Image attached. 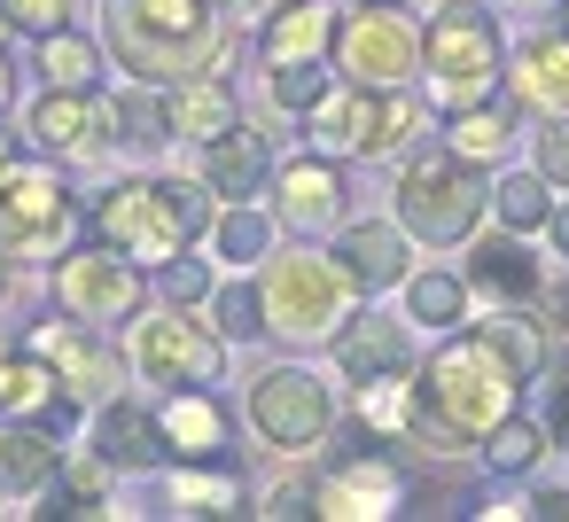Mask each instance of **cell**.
Listing matches in <instances>:
<instances>
[{"label":"cell","instance_id":"7","mask_svg":"<svg viewBox=\"0 0 569 522\" xmlns=\"http://www.w3.org/2000/svg\"><path fill=\"white\" fill-rule=\"evenodd\" d=\"M227 335L211 328V312L203 304H157V312H141L133 320V343H126V359H133V374L164 398V390H219L227 382Z\"/></svg>","mask_w":569,"mask_h":522},{"label":"cell","instance_id":"11","mask_svg":"<svg viewBox=\"0 0 569 522\" xmlns=\"http://www.w3.org/2000/svg\"><path fill=\"white\" fill-rule=\"evenodd\" d=\"M79 234V195L56 172V157H24L0 180V258L9 265H48Z\"/></svg>","mask_w":569,"mask_h":522},{"label":"cell","instance_id":"48","mask_svg":"<svg viewBox=\"0 0 569 522\" xmlns=\"http://www.w3.org/2000/svg\"><path fill=\"white\" fill-rule=\"evenodd\" d=\"M546 242H553V258H569V203H553V219H546Z\"/></svg>","mask_w":569,"mask_h":522},{"label":"cell","instance_id":"22","mask_svg":"<svg viewBox=\"0 0 569 522\" xmlns=\"http://www.w3.org/2000/svg\"><path fill=\"white\" fill-rule=\"evenodd\" d=\"M468 289L476 297H491V304H538V289H546V265L530 258V234H468Z\"/></svg>","mask_w":569,"mask_h":522},{"label":"cell","instance_id":"31","mask_svg":"<svg viewBox=\"0 0 569 522\" xmlns=\"http://www.w3.org/2000/svg\"><path fill=\"white\" fill-rule=\"evenodd\" d=\"M110 483H118V468H102V460L79 444V452H63V468H56V483L32 499V514H110Z\"/></svg>","mask_w":569,"mask_h":522},{"label":"cell","instance_id":"26","mask_svg":"<svg viewBox=\"0 0 569 522\" xmlns=\"http://www.w3.org/2000/svg\"><path fill=\"white\" fill-rule=\"evenodd\" d=\"M164 514H188V522L250 514V499H242V475H234V460H172V468H164Z\"/></svg>","mask_w":569,"mask_h":522},{"label":"cell","instance_id":"20","mask_svg":"<svg viewBox=\"0 0 569 522\" xmlns=\"http://www.w3.org/2000/svg\"><path fill=\"white\" fill-rule=\"evenodd\" d=\"M196 180H203L219 203H258V195L273 188V149H266V133H258L250 118H234L227 133L196 141Z\"/></svg>","mask_w":569,"mask_h":522},{"label":"cell","instance_id":"45","mask_svg":"<svg viewBox=\"0 0 569 522\" xmlns=\"http://www.w3.org/2000/svg\"><path fill=\"white\" fill-rule=\"evenodd\" d=\"M522 506H530L538 522H569V483H538V491H530Z\"/></svg>","mask_w":569,"mask_h":522},{"label":"cell","instance_id":"53","mask_svg":"<svg viewBox=\"0 0 569 522\" xmlns=\"http://www.w3.org/2000/svg\"><path fill=\"white\" fill-rule=\"evenodd\" d=\"M0 297H9V258H0Z\"/></svg>","mask_w":569,"mask_h":522},{"label":"cell","instance_id":"3","mask_svg":"<svg viewBox=\"0 0 569 522\" xmlns=\"http://www.w3.org/2000/svg\"><path fill=\"white\" fill-rule=\"evenodd\" d=\"M211 219H219V195L203 180H180V172H126V180L94 188V203H87V227L141 265L196 250L211 234Z\"/></svg>","mask_w":569,"mask_h":522},{"label":"cell","instance_id":"27","mask_svg":"<svg viewBox=\"0 0 569 522\" xmlns=\"http://www.w3.org/2000/svg\"><path fill=\"white\" fill-rule=\"evenodd\" d=\"M63 436L56 429H40V421H9L0 413V483H9V499H40L48 483H56V468H63Z\"/></svg>","mask_w":569,"mask_h":522},{"label":"cell","instance_id":"9","mask_svg":"<svg viewBox=\"0 0 569 522\" xmlns=\"http://www.w3.org/2000/svg\"><path fill=\"white\" fill-rule=\"evenodd\" d=\"M242 421H250V436H258V444H273V452L305 460V452H320V444L336 436V382H328V374H312L305 359H273V367H258V374H250Z\"/></svg>","mask_w":569,"mask_h":522},{"label":"cell","instance_id":"39","mask_svg":"<svg viewBox=\"0 0 569 522\" xmlns=\"http://www.w3.org/2000/svg\"><path fill=\"white\" fill-rule=\"evenodd\" d=\"M476 328H483V335H491V343H499V351H507L530 382L546 374V328L530 320V304H499V312H483Z\"/></svg>","mask_w":569,"mask_h":522},{"label":"cell","instance_id":"1","mask_svg":"<svg viewBox=\"0 0 569 522\" xmlns=\"http://www.w3.org/2000/svg\"><path fill=\"white\" fill-rule=\"evenodd\" d=\"M522 367L476 328H445V343L413 367V398H406V444H421L429 460H460L483 444L491 421H507L522 405Z\"/></svg>","mask_w":569,"mask_h":522},{"label":"cell","instance_id":"13","mask_svg":"<svg viewBox=\"0 0 569 522\" xmlns=\"http://www.w3.org/2000/svg\"><path fill=\"white\" fill-rule=\"evenodd\" d=\"M24 343L63 374V390L71 398H87V405H102V398H118L126 382H133V359L110 343V328H87V320H32L24 328Z\"/></svg>","mask_w":569,"mask_h":522},{"label":"cell","instance_id":"37","mask_svg":"<svg viewBox=\"0 0 569 522\" xmlns=\"http://www.w3.org/2000/svg\"><path fill=\"white\" fill-rule=\"evenodd\" d=\"M203 312H211V328H219L227 343H266V289H258V265H250V273H227Z\"/></svg>","mask_w":569,"mask_h":522},{"label":"cell","instance_id":"33","mask_svg":"<svg viewBox=\"0 0 569 522\" xmlns=\"http://www.w3.org/2000/svg\"><path fill=\"white\" fill-rule=\"evenodd\" d=\"M406 320L413 328H429V335H445V328H460L468 320V304H476V289H468V273H445V265H421V273H406Z\"/></svg>","mask_w":569,"mask_h":522},{"label":"cell","instance_id":"6","mask_svg":"<svg viewBox=\"0 0 569 522\" xmlns=\"http://www.w3.org/2000/svg\"><path fill=\"white\" fill-rule=\"evenodd\" d=\"M258 289H266V335L273 343H289V351H305V343H328L336 335V320L351 312V281H343V265H336V250H266V265H258Z\"/></svg>","mask_w":569,"mask_h":522},{"label":"cell","instance_id":"35","mask_svg":"<svg viewBox=\"0 0 569 522\" xmlns=\"http://www.w3.org/2000/svg\"><path fill=\"white\" fill-rule=\"evenodd\" d=\"M476 452H483V468H491V475H507V483H515V475H530V468L553 452V436H546V421H530V413L515 405L507 421H491V429H483V444H476Z\"/></svg>","mask_w":569,"mask_h":522},{"label":"cell","instance_id":"25","mask_svg":"<svg viewBox=\"0 0 569 522\" xmlns=\"http://www.w3.org/2000/svg\"><path fill=\"white\" fill-rule=\"evenodd\" d=\"M164 436H172V460H227L234 444V405L219 390H164Z\"/></svg>","mask_w":569,"mask_h":522},{"label":"cell","instance_id":"5","mask_svg":"<svg viewBox=\"0 0 569 522\" xmlns=\"http://www.w3.org/2000/svg\"><path fill=\"white\" fill-rule=\"evenodd\" d=\"M390 195H398V227H406L421 250H468V234H476L483 211H491V180H483V164H468V157L445 149V141L406 149Z\"/></svg>","mask_w":569,"mask_h":522},{"label":"cell","instance_id":"41","mask_svg":"<svg viewBox=\"0 0 569 522\" xmlns=\"http://www.w3.org/2000/svg\"><path fill=\"white\" fill-rule=\"evenodd\" d=\"M157 289H164V304H211V289H219V273H211V258H164L157 265Z\"/></svg>","mask_w":569,"mask_h":522},{"label":"cell","instance_id":"55","mask_svg":"<svg viewBox=\"0 0 569 522\" xmlns=\"http://www.w3.org/2000/svg\"><path fill=\"white\" fill-rule=\"evenodd\" d=\"M561 17H569V0H561Z\"/></svg>","mask_w":569,"mask_h":522},{"label":"cell","instance_id":"10","mask_svg":"<svg viewBox=\"0 0 569 522\" xmlns=\"http://www.w3.org/2000/svg\"><path fill=\"white\" fill-rule=\"evenodd\" d=\"M312 149L328 157H398L413 133H421V102L413 87H359V79H336L328 102L305 118Z\"/></svg>","mask_w":569,"mask_h":522},{"label":"cell","instance_id":"18","mask_svg":"<svg viewBox=\"0 0 569 522\" xmlns=\"http://www.w3.org/2000/svg\"><path fill=\"white\" fill-rule=\"evenodd\" d=\"M328 359H336V374H343L351 390H359V382H382V374H413V320L359 304V312L336 320Z\"/></svg>","mask_w":569,"mask_h":522},{"label":"cell","instance_id":"2","mask_svg":"<svg viewBox=\"0 0 569 522\" xmlns=\"http://www.w3.org/2000/svg\"><path fill=\"white\" fill-rule=\"evenodd\" d=\"M110 71L141 87H180L211 63H227V24L211 0H110L102 9Z\"/></svg>","mask_w":569,"mask_h":522},{"label":"cell","instance_id":"15","mask_svg":"<svg viewBox=\"0 0 569 522\" xmlns=\"http://www.w3.org/2000/svg\"><path fill=\"white\" fill-rule=\"evenodd\" d=\"M87 452H94L102 468H118V475H164V468H172L164 413L141 405L133 390H118V398H102V405L87 413Z\"/></svg>","mask_w":569,"mask_h":522},{"label":"cell","instance_id":"54","mask_svg":"<svg viewBox=\"0 0 569 522\" xmlns=\"http://www.w3.org/2000/svg\"><path fill=\"white\" fill-rule=\"evenodd\" d=\"M0 499H9V483H0Z\"/></svg>","mask_w":569,"mask_h":522},{"label":"cell","instance_id":"36","mask_svg":"<svg viewBox=\"0 0 569 522\" xmlns=\"http://www.w3.org/2000/svg\"><path fill=\"white\" fill-rule=\"evenodd\" d=\"M491 219H499L507 234H546V219H553L546 172H538V164H530V172H499V180H491Z\"/></svg>","mask_w":569,"mask_h":522},{"label":"cell","instance_id":"47","mask_svg":"<svg viewBox=\"0 0 569 522\" xmlns=\"http://www.w3.org/2000/svg\"><path fill=\"white\" fill-rule=\"evenodd\" d=\"M9 110H17V56L0 48V118H9Z\"/></svg>","mask_w":569,"mask_h":522},{"label":"cell","instance_id":"34","mask_svg":"<svg viewBox=\"0 0 569 522\" xmlns=\"http://www.w3.org/2000/svg\"><path fill=\"white\" fill-rule=\"evenodd\" d=\"M56 398H63V374L32 343H17V359L0 367V413H9V421H48Z\"/></svg>","mask_w":569,"mask_h":522},{"label":"cell","instance_id":"50","mask_svg":"<svg viewBox=\"0 0 569 522\" xmlns=\"http://www.w3.org/2000/svg\"><path fill=\"white\" fill-rule=\"evenodd\" d=\"M17 343H24V335H9V328H0V367H9V359H17Z\"/></svg>","mask_w":569,"mask_h":522},{"label":"cell","instance_id":"49","mask_svg":"<svg viewBox=\"0 0 569 522\" xmlns=\"http://www.w3.org/2000/svg\"><path fill=\"white\" fill-rule=\"evenodd\" d=\"M219 17H242V9H266V0H211Z\"/></svg>","mask_w":569,"mask_h":522},{"label":"cell","instance_id":"43","mask_svg":"<svg viewBox=\"0 0 569 522\" xmlns=\"http://www.w3.org/2000/svg\"><path fill=\"white\" fill-rule=\"evenodd\" d=\"M530 164L546 172V188H569V118H546L530 133Z\"/></svg>","mask_w":569,"mask_h":522},{"label":"cell","instance_id":"14","mask_svg":"<svg viewBox=\"0 0 569 522\" xmlns=\"http://www.w3.org/2000/svg\"><path fill=\"white\" fill-rule=\"evenodd\" d=\"M336 71L359 87H413L421 79V32L398 9H359L336 32Z\"/></svg>","mask_w":569,"mask_h":522},{"label":"cell","instance_id":"17","mask_svg":"<svg viewBox=\"0 0 569 522\" xmlns=\"http://www.w3.org/2000/svg\"><path fill=\"white\" fill-rule=\"evenodd\" d=\"M24 141L56 164H87L110 149V110H102V87H40L32 118H24Z\"/></svg>","mask_w":569,"mask_h":522},{"label":"cell","instance_id":"38","mask_svg":"<svg viewBox=\"0 0 569 522\" xmlns=\"http://www.w3.org/2000/svg\"><path fill=\"white\" fill-rule=\"evenodd\" d=\"M328 87H336V63H266V102L297 126L328 102Z\"/></svg>","mask_w":569,"mask_h":522},{"label":"cell","instance_id":"24","mask_svg":"<svg viewBox=\"0 0 569 522\" xmlns=\"http://www.w3.org/2000/svg\"><path fill=\"white\" fill-rule=\"evenodd\" d=\"M102 110H110V149L126 157H164L180 133H172V87H102Z\"/></svg>","mask_w":569,"mask_h":522},{"label":"cell","instance_id":"42","mask_svg":"<svg viewBox=\"0 0 569 522\" xmlns=\"http://www.w3.org/2000/svg\"><path fill=\"white\" fill-rule=\"evenodd\" d=\"M312 491H320V475H281V483H266V499L250 506V514H266V522H297V514H312Z\"/></svg>","mask_w":569,"mask_h":522},{"label":"cell","instance_id":"28","mask_svg":"<svg viewBox=\"0 0 569 522\" xmlns=\"http://www.w3.org/2000/svg\"><path fill=\"white\" fill-rule=\"evenodd\" d=\"M234 118H242V94H234V79H227L219 63L172 87V133H180V141H211V133H227Z\"/></svg>","mask_w":569,"mask_h":522},{"label":"cell","instance_id":"16","mask_svg":"<svg viewBox=\"0 0 569 522\" xmlns=\"http://www.w3.org/2000/svg\"><path fill=\"white\" fill-rule=\"evenodd\" d=\"M351 444H359V452H343V460L320 475L312 514H328V522H382V514H398V506H406L398 460L375 452V436H351Z\"/></svg>","mask_w":569,"mask_h":522},{"label":"cell","instance_id":"29","mask_svg":"<svg viewBox=\"0 0 569 522\" xmlns=\"http://www.w3.org/2000/svg\"><path fill=\"white\" fill-rule=\"evenodd\" d=\"M32 71H40V87H102V71H110V48L94 40V32H79V24H63V32H48V40H32Z\"/></svg>","mask_w":569,"mask_h":522},{"label":"cell","instance_id":"8","mask_svg":"<svg viewBox=\"0 0 569 522\" xmlns=\"http://www.w3.org/2000/svg\"><path fill=\"white\" fill-rule=\"evenodd\" d=\"M48 297H56V312H71L87 328H133L149 312V265L110 250L102 234L94 242H63L56 265H48Z\"/></svg>","mask_w":569,"mask_h":522},{"label":"cell","instance_id":"4","mask_svg":"<svg viewBox=\"0 0 569 522\" xmlns=\"http://www.w3.org/2000/svg\"><path fill=\"white\" fill-rule=\"evenodd\" d=\"M507 87V32L483 0H445L421 24V94L437 118L468 110V102H491Z\"/></svg>","mask_w":569,"mask_h":522},{"label":"cell","instance_id":"32","mask_svg":"<svg viewBox=\"0 0 569 522\" xmlns=\"http://www.w3.org/2000/svg\"><path fill=\"white\" fill-rule=\"evenodd\" d=\"M273 211H258V203H219V219H211V258L227 265V273H250V265H266V250H273Z\"/></svg>","mask_w":569,"mask_h":522},{"label":"cell","instance_id":"19","mask_svg":"<svg viewBox=\"0 0 569 522\" xmlns=\"http://www.w3.org/2000/svg\"><path fill=\"white\" fill-rule=\"evenodd\" d=\"M336 265L359 297H390L413 273V234L398 219H343L336 227Z\"/></svg>","mask_w":569,"mask_h":522},{"label":"cell","instance_id":"46","mask_svg":"<svg viewBox=\"0 0 569 522\" xmlns=\"http://www.w3.org/2000/svg\"><path fill=\"white\" fill-rule=\"evenodd\" d=\"M24 149H32V141H24V133H17L9 118H0V180H9V172L24 164Z\"/></svg>","mask_w":569,"mask_h":522},{"label":"cell","instance_id":"52","mask_svg":"<svg viewBox=\"0 0 569 522\" xmlns=\"http://www.w3.org/2000/svg\"><path fill=\"white\" fill-rule=\"evenodd\" d=\"M9 40H17V24H9V17H0V48H9Z\"/></svg>","mask_w":569,"mask_h":522},{"label":"cell","instance_id":"30","mask_svg":"<svg viewBox=\"0 0 569 522\" xmlns=\"http://www.w3.org/2000/svg\"><path fill=\"white\" fill-rule=\"evenodd\" d=\"M515 126H522V102L507 94H491V102H468V110H452L445 118V149H460L468 164H499L507 157V141H515Z\"/></svg>","mask_w":569,"mask_h":522},{"label":"cell","instance_id":"40","mask_svg":"<svg viewBox=\"0 0 569 522\" xmlns=\"http://www.w3.org/2000/svg\"><path fill=\"white\" fill-rule=\"evenodd\" d=\"M87 9H94V0H0V17L17 24V40H48V32L79 24Z\"/></svg>","mask_w":569,"mask_h":522},{"label":"cell","instance_id":"51","mask_svg":"<svg viewBox=\"0 0 569 522\" xmlns=\"http://www.w3.org/2000/svg\"><path fill=\"white\" fill-rule=\"evenodd\" d=\"M343 9H406V0H343Z\"/></svg>","mask_w":569,"mask_h":522},{"label":"cell","instance_id":"12","mask_svg":"<svg viewBox=\"0 0 569 522\" xmlns=\"http://www.w3.org/2000/svg\"><path fill=\"white\" fill-rule=\"evenodd\" d=\"M273 227L289 242H312V234H336L351 219V180H343V157L328 149H305L289 164H273Z\"/></svg>","mask_w":569,"mask_h":522},{"label":"cell","instance_id":"44","mask_svg":"<svg viewBox=\"0 0 569 522\" xmlns=\"http://www.w3.org/2000/svg\"><path fill=\"white\" fill-rule=\"evenodd\" d=\"M546 436H553V452H569V367H561L553 390H546Z\"/></svg>","mask_w":569,"mask_h":522},{"label":"cell","instance_id":"21","mask_svg":"<svg viewBox=\"0 0 569 522\" xmlns=\"http://www.w3.org/2000/svg\"><path fill=\"white\" fill-rule=\"evenodd\" d=\"M336 32H343L336 0H266L258 63H336Z\"/></svg>","mask_w":569,"mask_h":522},{"label":"cell","instance_id":"23","mask_svg":"<svg viewBox=\"0 0 569 522\" xmlns=\"http://www.w3.org/2000/svg\"><path fill=\"white\" fill-rule=\"evenodd\" d=\"M507 94L530 118H569V32H530L507 48Z\"/></svg>","mask_w":569,"mask_h":522}]
</instances>
